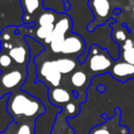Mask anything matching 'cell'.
Returning a JSON list of instances; mask_svg holds the SVG:
<instances>
[{
    "instance_id": "cell-1",
    "label": "cell",
    "mask_w": 134,
    "mask_h": 134,
    "mask_svg": "<svg viewBox=\"0 0 134 134\" xmlns=\"http://www.w3.org/2000/svg\"><path fill=\"white\" fill-rule=\"evenodd\" d=\"M7 108L15 120L26 118L35 121L46 111L42 102L23 89L9 94Z\"/></svg>"
},
{
    "instance_id": "cell-2",
    "label": "cell",
    "mask_w": 134,
    "mask_h": 134,
    "mask_svg": "<svg viewBox=\"0 0 134 134\" xmlns=\"http://www.w3.org/2000/svg\"><path fill=\"white\" fill-rule=\"evenodd\" d=\"M27 67H14L0 75V86L4 89L2 97L7 93H13L21 89L27 78Z\"/></svg>"
},
{
    "instance_id": "cell-3",
    "label": "cell",
    "mask_w": 134,
    "mask_h": 134,
    "mask_svg": "<svg viewBox=\"0 0 134 134\" xmlns=\"http://www.w3.org/2000/svg\"><path fill=\"white\" fill-rule=\"evenodd\" d=\"M37 81L49 84L52 87H58L61 82L62 75L58 70L55 60H46L37 66Z\"/></svg>"
},
{
    "instance_id": "cell-4",
    "label": "cell",
    "mask_w": 134,
    "mask_h": 134,
    "mask_svg": "<svg viewBox=\"0 0 134 134\" xmlns=\"http://www.w3.org/2000/svg\"><path fill=\"white\" fill-rule=\"evenodd\" d=\"M20 4L24 12L23 22L35 25V22L44 9L43 0H20Z\"/></svg>"
},
{
    "instance_id": "cell-5",
    "label": "cell",
    "mask_w": 134,
    "mask_h": 134,
    "mask_svg": "<svg viewBox=\"0 0 134 134\" xmlns=\"http://www.w3.org/2000/svg\"><path fill=\"white\" fill-rule=\"evenodd\" d=\"M7 52L12 58L16 66L18 67H27L30 59L32 58L31 51L25 39H22Z\"/></svg>"
},
{
    "instance_id": "cell-6",
    "label": "cell",
    "mask_w": 134,
    "mask_h": 134,
    "mask_svg": "<svg viewBox=\"0 0 134 134\" xmlns=\"http://www.w3.org/2000/svg\"><path fill=\"white\" fill-rule=\"evenodd\" d=\"M86 43L84 39L78 34H70L66 36L63 46L61 49V53L64 55H80L83 53Z\"/></svg>"
},
{
    "instance_id": "cell-7",
    "label": "cell",
    "mask_w": 134,
    "mask_h": 134,
    "mask_svg": "<svg viewBox=\"0 0 134 134\" xmlns=\"http://www.w3.org/2000/svg\"><path fill=\"white\" fill-rule=\"evenodd\" d=\"M110 75L117 80L125 82L128 79L134 77V65L126 62L116 63L110 70Z\"/></svg>"
},
{
    "instance_id": "cell-8",
    "label": "cell",
    "mask_w": 134,
    "mask_h": 134,
    "mask_svg": "<svg viewBox=\"0 0 134 134\" xmlns=\"http://www.w3.org/2000/svg\"><path fill=\"white\" fill-rule=\"evenodd\" d=\"M111 65V60L106 52L92 55L90 60V69L94 73L106 72Z\"/></svg>"
},
{
    "instance_id": "cell-9",
    "label": "cell",
    "mask_w": 134,
    "mask_h": 134,
    "mask_svg": "<svg viewBox=\"0 0 134 134\" xmlns=\"http://www.w3.org/2000/svg\"><path fill=\"white\" fill-rule=\"evenodd\" d=\"M48 97L50 103L59 107L62 104L69 103L71 95L67 89L63 87H53L48 89Z\"/></svg>"
},
{
    "instance_id": "cell-10",
    "label": "cell",
    "mask_w": 134,
    "mask_h": 134,
    "mask_svg": "<svg viewBox=\"0 0 134 134\" xmlns=\"http://www.w3.org/2000/svg\"><path fill=\"white\" fill-rule=\"evenodd\" d=\"M72 28V20L67 14H60V18H58L55 23L54 31L50 35L52 36H66Z\"/></svg>"
},
{
    "instance_id": "cell-11",
    "label": "cell",
    "mask_w": 134,
    "mask_h": 134,
    "mask_svg": "<svg viewBox=\"0 0 134 134\" xmlns=\"http://www.w3.org/2000/svg\"><path fill=\"white\" fill-rule=\"evenodd\" d=\"M88 6L96 18H105L108 17L110 8V4L109 0H90Z\"/></svg>"
},
{
    "instance_id": "cell-12",
    "label": "cell",
    "mask_w": 134,
    "mask_h": 134,
    "mask_svg": "<svg viewBox=\"0 0 134 134\" xmlns=\"http://www.w3.org/2000/svg\"><path fill=\"white\" fill-rule=\"evenodd\" d=\"M58 13L53 10H48L44 9L40 15L37 18V21L35 22L36 27L39 26H48V25H54L58 20Z\"/></svg>"
},
{
    "instance_id": "cell-13",
    "label": "cell",
    "mask_w": 134,
    "mask_h": 134,
    "mask_svg": "<svg viewBox=\"0 0 134 134\" xmlns=\"http://www.w3.org/2000/svg\"><path fill=\"white\" fill-rule=\"evenodd\" d=\"M55 63L61 75H67L71 73L76 68V63L71 58H58L55 60Z\"/></svg>"
},
{
    "instance_id": "cell-14",
    "label": "cell",
    "mask_w": 134,
    "mask_h": 134,
    "mask_svg": "<svg viewBox=\"0 0 134 134\" xmlns=\"http://www.w3.org/2000/svg\"><path fill=\"white\" fill-rule=\"evenodd\" d=\"M54 25H48V26H39V27H36L34 26V29H36V31L34 29V35L32 37L37 41H44L50 34L52 33V31H54Z\"/></svg>"
},
{
    "instance_id": "cell-15",
    "label": "cell",
    "mask_w": 134,
    "mask_h": 134,
    "mask_svg": "<svg viewBox=\"0 0 134 134\" xmlns=\"http://www.w3.org/2000/svg\"><path fill=\"white\" fill-rule=\"evenodd\" d=\"M14 64V62H13L12 58L9 56V54L1 51L0 52V75L4 72L9 71L10 69L14 68L13 67Z\"/></svg>"
},
{
    "instance_id": "cell-16",
    "label": "cell",
    "mask_w": 134,
    "mask_h": 134,
    "mask_svg": "<svg viewBox=\"0 0 134 134\" xmlns=\"http://www.w3.org/2000/svg\"><path fill=\"white\" fill-rule=\"evenodd\" d=\"M88 77L87 75L82 71H77L72 73L70 77V82L75 87H82L86 84Z\"/></svg>"
},
{
    "instance_id": "cell-17",
    "label": "cell",
    "mask_w": 134,
    "mask_h": 134,
    "mask_svg": "<svg viewBox=\"0 0 134 134\" xmlns=\"http://www.w3.org/2000/svg\"><path fill=\"white\" fill-rule=\"evenodd\" d=\"M35 121L22 124L16 134H35Z\"/></svg>"
},
{
    "instance_id": "cell-18",
    "label": "cell",
    "mask_w": 134,
    "mask_h": 134,
    "mask_svg": "<svg viewBox=\"0 0 134 134\" xmlns=\"http://www.w3.org/2000/svg\"><path fill=\"white\" fill-rule=\"evenodd\" d=\"M122 57L124 59V62L134 65V47L122 50Z\"/></svg>"
},
{
    "instance_id": "cell-19",
    "label": "cell",
    "mask_w": 134,
    "mask_h": 134,
    "mask_svg": "<svg viewBox=\"0 0 134 134\" xmlns=\"http://www.w3.org/2000/svg\"><path fill=\"white\" fill-rule=\"evenodd\" d=\"M79 111H80V107H78L76 104L72 103V102L68 103L65 107V113H66V115L69 117L76 116L79 113Z\"/></svg>"
},
{
    "instance_id": "cell-20",
    "label": "cell",
    "mask_w": 134,
    "mask_h": 134,
    "mask_svg": "<svg viewBox=\"0 0 134 134\" xmlns=\"http://www.w3.org/2000/svg\"><path fill=\"white\" fill-rule=\"evenodd\" d=\"M115 39L119 41H125L126 39V35L123 31H117L116 32V36H115Z\"/></svg>"
},
{
    "instance_id": "cell-21",
    "label": "cell",
    "mask_w": 134,
    "mask_h": 134,
    "mask_svg": "<svg viewBox=\"0 0 134 134\" xmlns=\"http://www.w3.org/2000/svg\"><path fill=\"white\" fill-rule=\"evenodd\" d=\"M131 47H133V42L131 39H126V41L124 42L123 46H122V50H126V49H129V48H131Z\"/></svg>"
},
{
    "instance_id": "cell-22",
    "label": "cell",
    "mask_w": 134,
    "mask_h": 134,
    "mask_svg": "<svg viewBox=\"0 0 134 134\" xmlns=\"http://www.w3.org/2000/svg\"><path fill=\"white\" fill-rule=\"evenodd\" d=\"M98 91L99 92V93H104L105 90H106V88H105V86H103V85H100V86H99L97 87Z\"/></svg>"
},
{
    "instance_id": "cell-23",
    "label": "cell",
    "mask_w": 134,
    "mask_h": 134,
    "mask_svg": "<svg viewBox=\"0 0 134 134\" xmlns=\"http://www.w3.org/2000/svg\"><path fill=\"white\" fill-rule=\"evenodd\" d=\"M63 1L65 2V10H69V9L70 8V6H69V4L68 3L69 0H63Z\"/></svg>"
},
{
    "instance_id": "cell-24",
    "label": "cell",
    "mask_w": 134,
    "mask_h": 134,
    "mask_svg": "<svg viewBox=\"0 0 134 134\" xmlns=\"http://www.w3.org/2000/svg\"><path fill=\"white\" fill-rule=\"evenodd\" d=\"M133 11H134V7H133Z\"/></svg>"
}]
</instances>
